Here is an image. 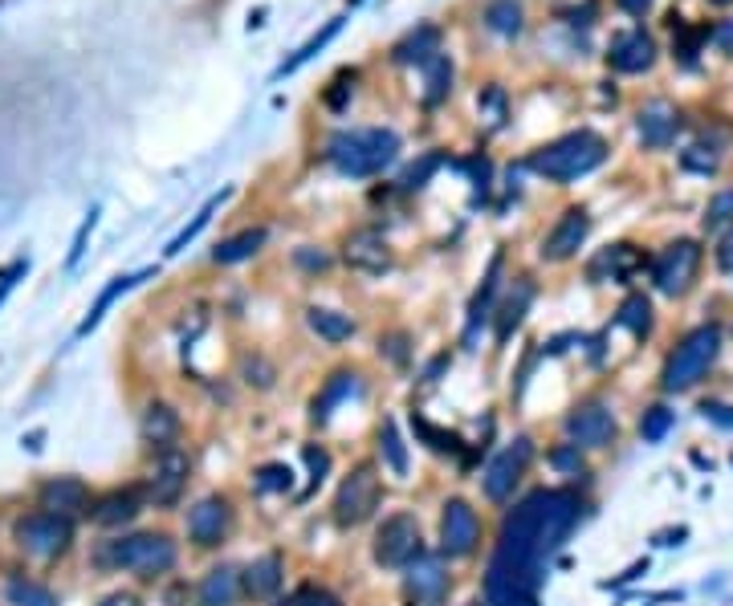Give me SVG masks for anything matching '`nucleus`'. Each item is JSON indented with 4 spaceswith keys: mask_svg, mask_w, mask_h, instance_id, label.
<instances>
[{
    "mask_svg": "<svg viewBox=\"0 0 733 606\" xmlns=\"http://www.w3.org/2000/svg\"><path fill=\"white\" fill-rule=\"evenodd\" d=\"M566 435H571V444H578L583 452L608 448L611 440H615V416H611L599 399H587V404H578L575 411L566 416Z\"/></svg>",
    "mask_w": 733,
    "mask_h": 606,
    "instance_id": "13",
    "label": "nucleus"
},
{
    "mask_svg": "<svg viewBox=\"0 0 733 606\" xmlns=\"http://www.w3.org/2000/svg\"><path fill=\"white\" fill-rule=\"evenodd\" d=\"M420 554H424L420 521L412 514H391L379 525V533H375V561L388 566V570H407Z\"/></svg>",
    "mask_w": 733,
    "mask_h": 606,
    "instance_id": "9",
    "label": "nucleus"
},
{
    "mask_svg": "<svg viewBox=\"0 0 733 606\" xmlns=\"http://www.w3.org/2000/svg\"><path fill=\"white\" fill-rule=\"evenodd\" d=\"M187 477H192V460H187V452H180V448L156 452V465L147 468V477H143V484H139L143 500H147V505H156V509H172L175 500L184 497Z\"/></svg>",
    "mask_w": 733,
    "mask_h": 606,
    "instance_id": "8",
    "label": "nucleus"
},
{
    "mask_svg": "<svg viewBox=\"0 0 733 606\" xmlns=\"http://www.w3.org/2000/svg\"><path fill=\"white\" fill-rule=\"evenodd\" d=\"M449 591V574H444V561L437 554H420V558L407 566V594L416 603H437Z\"/></svg>",
    "mask_w": 733,
    "mask_h": 606,
    "instance_id": "22",
    "label": "nucleus"
},
{
    "mask_svg": "<svg viewBox=\"0 0 733 606\" xmlns=\"http://www.w3.org/2000/svg\"><path fill=\"white\" fill-rule=\"evenodd\" d=\"M9 603L13 606H58V594L41 586V582H29V578H13L9 582Z\"/></svg>",
    "mask_w": 733,
    "mask_h": 606,
    "instance_id": "41",
    "label": "nucleus"
},
{
    "mask_svg": "<svg viewBox=\"0 0 733 606\" xmlns=\"http://www.w3.org/2000/svg\"><path fill=\"white\" fill-rule=\"evenodd\" d=\"M615 322H620L632 338H648V334H652V301H648L644 294H632L624 306H620Z\"/></svg>",
    "mask_w": 733,
    "mask_h": 606,
    "instance_id": "35",
    "label": "nucleus"
},
{
    "mask_svg": "<svg viewBox=\"0 0 733 606\" xmlns=\"http://www.w3.org/2000/svg\"><path fill=\"white\" fill-rule=\"evenodd\" d=\"M481 542V521L473 514V505L461 497L444 500V514H440V549L449 558H468Z\"/></svg>",
    "mask_w": 733,
    "mask_h": 606,
    "instance_id": "12",
    "label": "nucleus"
},
{
    "mask_svg": "<svg viewBox=\"0 0 733 606\" xmlns=\"http://www.w3.org/2000/svg\"><path fill=\"white\" fill-rule=\"evenodd\" d=\"M297 264H302V269H327L330 257H327V252H306V249H297Z\"/></svg>",
    "mask_w": 733,
    "mask_h": 606,
    "instance_id": "58",
    "label": "nucleus"
},
{
    "mask_svg": "<svg viewBox=\"0 0 733 606\" xmlns=\"http://www.w3.org/2000/svg\"><path fill=\"white\" fill-rule=\"evenodd\" d=\"M485 29L498 33V37H522V29H526V4L522 0H485Z\"/></svg>",
    "mask_w": 733,
    "mask_h": 606,
    "instance_id": "29",
    "label": "nucleus"
},
{
    "mask_svg": "<svg viewBox=\"0 0 733 606\" xmlns=\"http://www.w3.org/2000/svg\"><path fill=\"white\" fill-rule=\"evenodd\" d=\"M721 355V330L718 326H697L693 334L681 338V346L669 355L664 362V374H660V387L669 391V395H685L701 383L709 367L718 362Z\"/></svg>",
    "mask_w": 733,
    "mask_h": 606,
    "instance_id": "5",
    "label": "nucleus"
},
{
    "mask_svg": "<svg viewBox=\"0 0 733 606\" xmlns=\"http://www.w3.org/2000/svg\"><path fill=\"white\" fill-rule=\"evenodd\" d=\"M25 273H29V261H25V257H21V261H13L9 269H4V273H0V301L13 294L16 277H25Z\"/></svg>",
    "mask_w": 733,
    "mask_h": 606,
    "instance_id": "55",
    "label": "nucleus"
},
{
    "mask_svg": "<svg viewBox=\"0 0 733 606\" xmlns=\"http://www.w3.org/2000/svg\"><path fill=\"white\" fill-rule=\"evenodd\" d=\"M644 269V252L636 245H608L599 249L587 264V277L595 285H627Z\"/></svg>",
    "mask_w": 733,
    "mask_h": 606,
    "instance_id": "17",
    "label": "nucleus"
},
{
    "mask_svg": "<svg viewBox=\"0 0 733 606\" xmlns=\"http://www.w3.org/2000/svg\"><path fill=\"white\" fill-rule=\"evenodd\" d=\"M725 224H733V191L730 187L718 191V196L709 200V208H705V228H725Z\"/></svg>",
    "mask_w": 733,
    "mask_h": 606,
    "instance_id": "48",
    "label": "nucleus"
},
{
    "mask_svg": "<svg viewBox=\"0 0 733 606\" xmlns=\"http://www.w3.org/2000/svg\"><path fill=\"white\" fill-rule=\"evenodd\" d=\"M241 374H245V383H249V387H257V391L273 387V367H269L261 355L245 358V362H241Z\"/></svg>",
    "mask_w": 733,
    "mask_h": 606,
    "instance_id": "49",
    "label": "nucleus"
},
{
    "mask_svg": "<svg viewBox=\"0 0 733 606\" xmlns=\"http://www.w3.org/2000/svg\"><path fill=\"white\" fill-rule=\"evenodd\" d=\"M701 269V245L697 240H672L669 249L652 261V281L664 297H685Z\"/></svg>",
    "mask_w": 733,
    "mask_h": 606,
    "instance_id": "10",
    "label": "nucleus"
},
{
    "mask_svg": "<svg viewBox=\"0 0 733 606\" xmlns=\"http://www.w3.org/2000/svg\"><path fill=\"white\" fill-rule=\"evenodd\" d=\"M530 301H534V281L530 277H514V285H510L505 301L498 306V326H493L498 343H510L517 330H522L526 313H530Z\"/></svg>",
    "mask_w": 733,
    "mask_h": 606,
    "instance_id": "24",
    "label": "nucleus"
},
{
    "mask_svg": "<svg viewBox=\"0 0 733 606\" xmlns=\"http://www.w3.org/2000/svg\"><path fill=\"white\" fill-rule=\"evenodd\" d=\"M603 159H608L603 135H595V131H571V135L538 147L530 156V168L542 175V180H550V184H571V180L591 175Z\"/></svg>",
    "mask_w": 733,
    "mask_h": 606,
    "instance_id": "4",
    "label": "nucleus"
},
{
    "mask_svg": "<svg viewBox=\"0 0 733 606\" xmlns=\"http://www.w3.org/2000/svg\"><path fill=\"white\" fill-rule=\"evenodd\" d=\"M253 488H257V493H290V488H294V472H290V465L257 468V481H253Z\"/></svg>",
    "mask_w": 733,
    "mask_h": 606,
    "instance_id": "45",
    "label": "nucleus"
},
{
    "mask_svg": "<svg viewBox=\"0 0 733 606\" xmlns=\"http://www.w3.org/2000/svg\"><path fill=\"white\" fill-rule=\"evenodd\" d=\"M379 497H383V484L375 477V468L359 465L334 493V525L355 529L363 521H371L375 509H379Z\"/></svg>",
    "mask_w": 733,
    "mask_h": 606,
    "instance_id": "7",
    "label": "nucleus"
},
{
    "mask_svg": "<svg viewBox=\"0 0 733 606\" xmlns=\"http://www.w3.org/2000/svg\"><path fill=\"white\" fill-rule=\"evenodd\" d=\"M98 606H143V603L131 591H114V594H107V598H102Z\"/></svg>",
    "mask_w": 733,
    "mask_h": 606,
    "instance_id": "59",
    "label": "nucleus"
},
{
    "mask_svg": "<svg viewBox=\"0 0 733 606\" xmlns=\"http://www.w3.org/2000/svg\"><path fill=\"white\" fill-rule=\"evenodd\" d=\"M37 505H41L46 514H58L74 521V517H90L94 497L78 477H49V481L37 488Z\"/></svg>",
    "mask_w": 733,
    "mask_h": 606,
    "instance_id": "15",
    "label": "nucleus"
},
{
    "mask_svg": "<svg viewBox=\"0 0 733 606\" xmlns=\"http://www.w3.org/2000/svg\"><path fill=\"white\" fill-rule=\"evenodd\" d=\"M440 163H444V156H437V151H428V156H420V163H412L404 172V191H420V187H428V180L440 172Z\"/></svg>",
    "mask_w": 733,
    "mask_h": 606,
    "instance_id": "46",
    "label": "nucleus"
},
{
    "mask_svg": "<svg viewBox=\"0 0 733 606\" xmlns=\"http://www.w3.org/2000/svg\"><path fill=\"white\" fill-rule=\"evenodd\" d=\"M721 156H725V131H718L713 139L705 135V139H697L688 151H681V168L693 175H713L721 168Z\"/></svg>",
    "mask_w": 733,
    "mask_h": 606,
    "instance_id": "30",
    "label": "nucleus"
},
{
    "mask_svg": "<svg viewBox=\"0 0 733 606\" xmlns=\"http://www.w3.org/2000/svg\"><path fill=\"white\" fill-rule=\"evenodd\" d=\"M261 245H266V228H245V233L220 240L217 249H212V261L217 264H241V261H249V257H257Z\"/></svg>",
    "mask_w": 733,
    "mask_h": 606,
    "instance_id": "31",
    "label": "nucleus"
},
{
    "mask_svg": "<svg viewBox=\"0 0 733 606\" xmlns=\"http://www.w3.org/2000/svg\"><path fill=\"white\" fill-rule=\"evenodd\" d=\"M302 460H306V468H310V484L318 488L330 472V452L318 448V444H302Z\"/></svg>",
    "mask_w": 733,
    "mask_h": 606,
    "instance_id": "51",
    "label": "nucleus"
},
{
    "mask_svg": "<svg viewBox=\"0 0 733 606\" xmlns=\"http://www.w3.org/2000/svg\"><path fill=\"white\" fill-rule=\"evenodd\" d=\"M615 4H620L627 16H644L648 9H652V0H615Z\"/></svg>",
    "mask_w": 733,
    "mask_h": 606,
    "instance_id": "60",
    "label": "nucleus"
},
{
    "mask_svg": "<svg viewBox=\"0 0 733 606\" xmlns=\"http://www.w3.org/2000/svg\"><path fill=\"white\" fill-rule=\"evenodd\" d=\"M379 456L391 468V477H407V448L400 440V428L391 420H383V428H379Z\"/></svg>",
    "mask_w": 733,
    "mask_h": 606,
    "instance_id": "39",
    "label": "nucleus"
},
{
    "mask_svg": "<svg viewBox=\"0 0 733 606\" xmlns=\"http://www.w3.org/2000/svg\"><path fill=\"white\" fill-rule=\"evenodd\" d=\"M94 224H98V208L86 212V220L78 224V233H74V245H70V257H65V269H78V261L86 257V240H90Z\"/></svg>",
    "mask_w": 733,
    "mask_h": 606,
    "instance_id": "50",
    "label": "nucleus"
},
{
    "mask_svg": "<svg viewBox=\"0 0 733 606\" xmlns=\"http://www.w3.org/2000/svg\"><path fill=\"white\" fill-rule=\"evenodd\" d=\"M139 277H147V273H123V277H114V281H110L107 289L98 294V301H94V306H90V313L82 318L78 338H86V334H90V330L98 326L102 318H107V310H110V306H114V301H119V297H123L126 289H131V285H135V281H139Z\"/></svg>",
    "mask_w": 733,
    "mask_h": 606,
    "instance_id": "34",
    "label": "nucleus"
},
{
    "mask_svg": "<svg viewBox=\"0 0 733 606\" xmlns=\"http://www.w3.org/2000/svg\"><path fill=\"white\" fill-rule=\"evenodd\" d=\"M636 131H640V143L648 151H664V147H672L676 131H681V110L672 107L669 98H652L636 114Z\"/></svg>",
    "mask_w": 733,
    "mask_h": 606,
    "instance_id": "18",
    "label": "nucleus"
},
{
    "mask_svg": "<svg viewBox=\"0 0 733 606\" xmlns=\"http://www.w3.org/2000/svg\"><path fill=\"white\" fill-rule=\"evenodd\" d=\"M681 537H685V529H676V533H664V537H660V545H676Z\"/></svg>",
    "mask_w": 733,
    "mask_h": 606,
    "instance_id": "61",
    "label": "nucleus"
},
{
    "mask_svg": "<svg viewBox=\"0 0 733 606\" xmlns=\"http://www.w3.org/2000/svg\"><path fill=\"white\" fill-rule=\"evenodd\" d=\"M355 379H359V374L355 371H334L330 374V383H327V391H322V395H318V399H314V420L322 423L330 416V407H339L346 399V395H351V391H355Z\"/></svg>",
    "mask_w": 733,
    "mask_h": 606,
    "instance_id": "37",
    "label": "nucleus"
},
{
    "mask_svg": "<svg viewBox=\"0 0 733 606\" xmlns=\"http://www.w3.org/2000/svg\"><path fill=\"white\" fill-rule=\"evenodd\" d=\"M285 582V561L278 554H266V558H253L241 574V594H249L253 603H266L281 591Z\"/></svg>",
    "mask_w": 733,
    "mask_h": 606,
    "instance_id": "23",
    "label": "nucleus"
},
{
    "mask_svg": "<svg viewBox=\"0 0 733 606\" xmlns=\"http://www.w3.org/2000/svg\"><path fill=\"white\" fill-rule=\"evenodd\" d=\"M713 41H718L721 53H730V58H733V21H721V25H713Z\"/></svg>",
    "mask_w": 733,
    "mask_h": 606,
    "instance_id": "57",
    "label": "nucleus"
},
{
    "mask_svg": "<svg viewBox=\"0 0 733 606\" xmlns=\"http://www.w3.org/2000/svg\"><path fill=\"white\" fill-rule=\"evenodd\" d=\"M412 432L420 435V440L432 452H440V456H461V452H465L461 435H456V432H444V428H437V423H428L424 416H416V411H412Z\"/></svg>",
    "mask_w": 733,
    "mask_h": 606,
    "instance_id": "38",
    "label": "nucleus"
},
{
    "mask_svg": "<svg viewBox=\"0 0 733 606\" xmlns=\"http://www.w3.org/2000/svg\"><path fill=\"white\" fill-rule=\"evenodd\" d=\"M718 269H721V273H733V224L725 228V236L718 240Z\"/></svg>",
    "mask_w": 733,
    "mask_h": 606,
    "instance_id": "56",
    "label": "nucleus"
},
{
    "mask_svg": "<svg viewBox=\"0 0 733 606\" xmlns=\"http://www.w3.org/2000/svg\"><path fill=\"white\" fill-rule=\"evenodd\" d=\"M278 606H343V603H339L330 591H322V586H302V591H294Z\"/></svg>",
    "mask_w": 733,
    "mask_h": 606,
    "instance_id": "52",
    "label": "nucleus"
},
{
    "mask_svg": "<svg viewBox=\"0 0 733 606\" xmlns=\"http://www.w3.org/2000/svg\"><path fill=\"white\" fill-rule=\"evenodd\" d=\"M477 110H481V119L489 123V131H501L505 126V119H510V107H505V90L501 86H485L481 94H477Z\"/></svg>",
    "mask_w": 733,
    "mask_h": 606,
    "instance_id": "42",
    "label": "nucleus"
},
{
    "mask_svg": "<svg viewBox=\"0 0 733 606\" xmlns=\"http://www.w3.org/2000/svg\"><path fill=\"white\" fill-rule=\"evenodd\" d=\"M501 289V252L489 261V269H485L481 277V289L473 294V301H468V322H465V343H473L477 338V330H481L485 318H493V297H498Z\"/></svg>",
    "mask_w": 733,
    "mask_h": 606,
    "instance_id": "27",
    "label": "nucleus"
},
{
    "mask_svg": "<svg viewBox=\"0 0 733 606\" xmlns=\"http://www.w3.org/2000/svg\"><path fill=\"white\" fill-rule=\"evenodd\" d=\"M220 203H224V191H220V196H208V203H204L200 212H196V220H192L187 228H180V233L172 236V245H168V257H175V252H184L187 245H192V240H196V236H200L204 228H208V220H212V212H217Z\"/></svg>",
    "mask_w": 733,
    "mask_h": 606,
    "instance_id": "40",
    "label": "nucleus"
},
{
    "mask_svg": "<svg viewBox=\"0 0 733 606\" xmlns=\"http://www.w3.org/2000/svg\"><path fill=\"white\" fill-rule=\"evenodd\" d=\"M379 355H388L395 367H404L407 362V334H388V338H379Z\"/></svg>",
    "mask_w": 733,
    "mask_h": 606,
    "instance_id": "54",
    "label": "nucleus"
},
{
    "mask_svg": "<svg viewBox=\"0 0 733 606\" xmlns=\"http://www.w3.org/2000/svg\"><path fill=\"white\" fill-rule=\"evenodd\" d=\"M583 505L566 488H538L505 514L498 549L485 570V603L489 606H538L547 582V561L571 529L578 525Z\"/></svg>",
    "mask_w": 733,
    "mask_h": 606,
    "instance_id": "1",
    "label": "nucleus"
},
{
    "mask_svg": "<svg viewBox=\"0 0 733 606\" xmlns=\"http://www.w3.org/2000/svg\"><path fill=\"white\" fill-rule=\"evenodd\" d=\"M400 156V135L388 126H355V131H339L327 143V159L339 175L351 180H367L391 168Z\"/></svg>",
    "mask_w": 733,
    "mask_h": 606,
    "instance_id": "2",
    "label": "nucleus"
},
{
    "mask_svg": "<svg viewBox=\"0 0 733 606\" xmlns=\"http://www.w3.org/2000/svg\"><path fill=\"white\" fill-rule=\"evenodd\" d=\"M241 594V574L233 566H212L196 586V606H233Z\"/></svg>",
    "mask_w": 733,
    "mask_h": 606,
    "instance_id": "28",
    "label": "nucleus"
},
{
    "mask_svg": "<svg viewBox=\"0 0 733 606\" xmlns=\"http://www.w3.org/2000/svg\"><path fill=\"white\" fill-rule=\"evenodd\" d=\"M13 542H16V549H21V554H29V558L53 561V558H62L65 549L74 545V521L41 509V514H29V517H21V521H16Z\"/></svg>",
    "mask_w": 733,
    "mask_h": 606,
    "instance_id": "6",
    "label": "nucleus"
},
{
    "mask_svg": "<svg viewBox=\"0 0 733 606\" xmlns=\"http://www.w3.org/2000/svg\"><path fill=\"white\" fill-rule=\"evenodd\" d=\"M440 53V29L437 25H416L407 29L395 46H391V62L395 65H424Z\"/></svg>",
    "mask_w": 733,
    "mask_h": 606,
    "instance_id": "25",
    "label": "nucleus"
},
{
    "mask_svg": "<svg viewBox=\"0 0 733 606\" xmlns=\"http://www.w3.org/2000/svg\"><path fill=\"white\" fill-rule=\"evenodd\" d=\"M94 566L110 570V574H139V578H159L175 566V542L168 533H126V537H110L98 542L94 549Z\"/></svg>",
    "mask_w": 733,
    "mask_h": 606,
    "instance_id": "3",
    "label": "nucleus"
},
{
    "mask_svg": "<svg viewBox=\"0 0 733 606\" xmlns=\"http://www.w3.org/2000/svg\"><path fill=\"white\" fill-rule=\"evenodd\" d=\"M676 29V41H672V58H681L685 65L697 62L705 41H713V29H688V25H672Z\"/></svg>",
    "mask_w": 733,
    "mask_h": 606,
    "instance_id": "43",
    "label": "nucleus"
},
{
    "mask_svg": "<svg viewBox=\"0 0 733 606\" xmlns=\"http://www.w3.org/2000/svg\"><path fill=\"white\" fill-rule=\"evenodd\" d=\"M608 62L611 70H620V74H644V70L656 65V41L644 29L615 33L608 46Z\"/></svg>",
    "mask_w": 733,
    "mask_h": 606,
    "instance_id": "19",
    "label": "nucleus"
},
{
    "mask_svg": "<svg viewBox=\"0 0 733 606\" xmlns=\"http://www.w3.org/2000/svg\"><path fill=\"white\" fill-rule=\"evenodd\" d=\"M453 94V62L437 53L432 62H424V107H440Z\"/></svg>",
    "mask_w": 733,
    "mask_h": 606,
    "instance_id": "32",
    "label": "nucleus"
},
{
    "mask_svg": "<svg viewBox=\"0 0 733 606\" xmlns=\"http://www.w3.org/2000/svg\"><path fill=\"white\" fill-rule=\"evenodd\" d=\"M343 261L351 264V269H359V273H383V269H391V249L388 240L375 233V228H359V233L346 236L343 245Z\"/></svg>",
    "mask_w": 733,
    "mask_h": 606,
    "instance_id": "20",
    "label": "nucleus"
},
{
    "mask_svg": "<svg viewBox=\"0 0 733 606\" xmlns=\"http://www.w3.org/2000/svg\"><path fill=\"white\" fill-rule=\"evenodd\" d=\"M547 460L559 468V472H571V477H578V472H583V448H578V444H562V448L550 452Z\"/></svg>",
    "mask_w": 733,
    "mask_h": 606,
    "instance_id": "53",
    "label": "nucleus"
},
{
    "mask_svg": "<svg viewBox=\"0 0 733 606\" xmlns=\"http://www.w3.org/2000/svg\"><path fill=\"white\" fill-rule=\"evenodd\" d=\"M355 82H359V70H343L339 78L330 82L327 94H322V102H327L330 110H343L351 98H355Z\"/></svg>",
    "mask_w": 733,
    "mask_h": 606,
    "instance_id": "47",
    "label": "nucleus"
},
{
    "mask_svg": "<svg viewBox=\"0 0 733 606\" xmlns=\"http://www.w3.org/2000/svg\"><path fill=\"white\" fill-rule=\"evenodd\" d=\"M306 322H310V330L322 338V343H346V338L355 334V322L339 310H327V306H314V310H306Z\"/></svg>",
    "mask_w": 733,
    "mask_h": 606,
    "instance_id": "33",
    "label": "nucleus"
},
{
    "mask_svg": "<svg viewBox=\"0 0 733 606\" xmlns=\"http://www.w3.org/2000/svg\"><path fill=\"white\" fill-rule=\"evenodd\" d=\"M534 460V440L530 435H517L514 444H505V448L489 460V468H485L481 477V488L489 500H510L514 497L517 481L526 477V468H530Z\"/></svg>",
    "mask_w": 733,
    "mask_h": 606,
    "instance_id": "11",
    "label": "nucleus"
},
{
    "mask_svg": "<svg viewBox=\"0 0 733 606\" xmlns=\"http://www.w3.org/2000/svg\"><path fill=\"white\" fill-rule=\"evenodd\" d=\"M339 29H343V16H334V21H327V25H322V33H314L310 41H306V46L297 49V53H294V58H290V62L281 65L278 78H285V74H297V70H302V65L310 62V58H318V53H322V49H327L330 41L339 37Z\"/></svg>",
    "mask_w": 733,
    "mask_h": 606,
    "instance_id": "36",
    "label": "nucleus"
},
{
    "mask_svg": "<svg viewBox=\"0 0 733 606\" xmlns=\"http://www.w3.org/2000/svg\"><path fill=\"white\" fill-rule=\"evenodd\" d=\"M180 428H184V423H180V411H175L172 404H147V411H143V420H139L143 440H147L156 452L175 448Z\"/></svg>",
    "mask_w": 733,
    "mask_h": 606,
    "instance_id": "26",
    "label": "nucleus"
},
{
    "mask_svg": "<svg viewBox=\"0 0 733 606\" xmlns=\"http://www.w3.org/2000/svg\"><path fill=\"white\" fill-rule=\"evenodd\" d=\"M591 233V217H587V208H566L559 220H554V228L542 236V261H571L578 249H583V240Z\"/></svg>",
    "mask_w": 733,
    "mask_h": 606,
    "instance_id": "16",
    "label": "nucleus"
},
{
    "mask_svg": "<svg viewBox=\"0 0 733 606\" xmlns=\"http://www.w3.org/2000/svg\"><path fill=\"white\" fill-rule=\"evenodd\" d=\"M143 505H147V500H143V488H114V493L94 500L90 521L102 529H123L143 514Z\"/></svg>",
    "mask_w": 733,
    "mask_h": 606,
    "instance_id": "21",
    "label": "nucleus"
},
{
    "mask_svg": "<svg viewBox=\"0 0 733 606\" xmlns=\"http://www.w3.org/2000/svg\"><path fill=\"white\" fill-rule=\"evenodd\" d=\"M233 529V505L224 497H204L187 509V537L200 545V549H212L229 537Z\"/></svg>",
    "mask_w": 733,
    "mask_h": 606,
    "instance_id": "14",
    "label": "nucleus"
},
{
    "mask_svg": "<svg viewBox=\"0 0 733 606\" xmlns=\"http://www.w3.org/2000/svg\"><path fill=\"white\" fill-rule=\"evenodd\" d=\"M672 423H676V411H669V407H648L640 416V435L648 440V444H660L664 435L672 432Z\"/></svg>",
    "mask_w": 733,
    "mask_h": 606,
    "instance_id": "44",
    "label": "nucleus"
}]
</instances>
